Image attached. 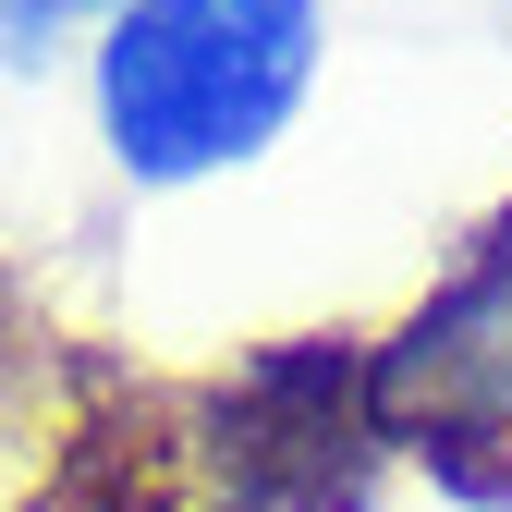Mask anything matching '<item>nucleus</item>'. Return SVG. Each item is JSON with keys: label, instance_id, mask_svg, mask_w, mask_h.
Listing matches in <instances>:
<instances>
[{"label": "nucleus", "instance_id": "nucleus-3", "mask_svg": "<svg viewBox=\"0 0 512 512\" xmlns=\"http://www.w3.org/2000/svg\"><path fill=\"white\" fill-rule=\"evenodd\" d=\"M183 464L208 476V512H366V476H378L366 354L354 342L244 354L196 403Z\"/></svg>", "mask_w": 512, "mask_h": 512}, {"label": "nucleus", "instance_id": "nucleus-4", "mask_svg": "<svg viewBox=\"0 0 512 512\" xmlns=\"http://www.w3.org/2000/svg\"><path fill=\"white\" fill-rule=\"evenodd\" d=\"M13 512H183V439L147 403H110L49 452V476Z\"/></svg>", "mask_w": 512, "mask_h": 512}, {"label": "nucleus", "instance_id": "nucleus-1", "mask_svg": "<svg viewBox=\"0 0 512 512\" xmlns=\"http://www.w3.org/2000/svg\"><path fill=\"white\" fill-rule=\"evenodd\" d=\"M330 61V0H122L86 37L98 147L122 183H208L293 135Z\"/></svg>", "mask_w": 512, "mask_h": 512}, {"label": "nucleus", "instance_id": "nucleus-2", "mask_svg": "<svg viewBox=\"0 0 512 512\" xmlns=\"http://www.w3.org/2000/svg\"><path fill=\"white\" fill-rule=\"evenodd\" d=\"M366 427L452 500L512 512V208L366 342Z\"/></svg>", "mask_w": 512, "mask_h": 512}, {"label": "nucleus", "instance_id": "nucleus-5", "mask_svg": "<svg viewBox=\"0 0 512 512\" xmlns=\"http://www.w3.org/2000/svg\"><path fill=\"white\" fill-rule=\"evenodd\" d=\"M110 13H122V0H0V61H13V74H37L61 37H98Z\"/></svg>", "mask_w": 512, "mask_h": 512}]
</instances>
